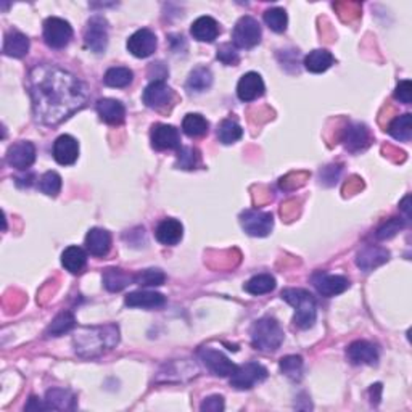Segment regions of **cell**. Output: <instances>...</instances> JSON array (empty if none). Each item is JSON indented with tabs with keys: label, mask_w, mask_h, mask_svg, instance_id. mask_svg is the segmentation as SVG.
I'll return each mask as SVG.
<instances>
[{
	"label": "cell",
	"mask_w": 412,
	"mask_h": 412,
	"mask_svg": "<svg viewBox=\"0 0 412 412\" xmlns=\"http://www.w3.org/2000/svg\"><path fill=\"white\" fill-rule=\"evenodd\" d=\"M86 248L92 256L102 258L106 256L108 252L111 248V235L108 230L100 229V227H94L91 229L86 235Z\"/></svg>",
	"instance_id": "obj_22"
},
{
	"label": "cell",
	"mask_w": 412,
	"mask_h": 412,
	"mask_svg": "<svg viewBox=\"0 0 412 412\" xmlns=\"http://www.w3.org/2000/svg\"><path fill=\"white\" fill-rule=\"evenodd\" d=\"M395 99L400 100L401 103H406L409 105L412 100V84L411 81H401L398 87L395 91Z\"/></svg>",
	"instance_id": "obj_45"
},
{
	"label": "cell",
	"mask_w": 412,
	"mask_h": 412,
	"mask_svg": "<svg viewBox=\"0 0 412 412\" xmlns=\"http://www.w3.org/2000/svg\"><path fill=\"white\" fill-rule=\"evenodd\" d=\"M190 34L200 42H213L219 36V24L211 17H200L192 23Z\"/></svg>",
	"instance_id": "obj_24"
},
{
	"label": "cell",
	"mask_w": 412,
	"mask_h": 412,
	"mask_svg": "<svg viewBox=\"0 0 412 412\" xmlns=\"http://www.w3.org/2000/svg\"><path fill=\"white\" fill-rule=\"evenodd\" d=\"M39 190L42 194L48 195V197H57L62 190V178L55 171H47L46 174H42V178L39 179Z\"/></svg>",
	"instance_id": "obj_40"
},
{
	"label": "cell",
	"mask_w": 412,
	"mask_h": 412,
	"mask_svg": "<svg viewBox=\"0 0 412 412\" xmlns=\"http://www.w3.org/2000/svg\"><path fill=\"white\" fill-rule=\"evenodd\" d=\"M264 23L268 24L269 29H272L274 32H283L287 29L288 17L287 12L283 8H269L264 12Z\"/></svg>",
	"instance_id": "obj_38"
},
{
	"label": "cell",
	"mask_w": 412,
	"mask_h": 412,
	"mask_svg": "<svg viewBox=\"0 0 412 412\" xmlns=\"http://www.w3.org/2000/svg\"><path fill=\"white\" fill-rule=\"evenodd\" d=\"M84 42L94 53H105L108 46V21L100 15H95L87 21Z\"/></svg>",
	"instance_id": "obj_9"
},
{
	"label": "cell",
	"mask_w": 412,
	"mask_h": 412,
	"mask_svg": "<svg viewBox=\"0 0 412 412\" xmlns=\"http://www.w3.org/2000/svg\"><path fill=\"white\" fill-rule=\"evenodd\" d=\"M124 303L129 308L156 309L165 306L166 298L158 292H132L126 297Z\"/></svg>",
	"instance_id": "obj_25"
},
{
	"label": "cell",
	"mask_w": 412,
	"mask_h": 412,
	"mask_svg": "<svg viewBox=\"0 0 412 412\" xmlns=\"http://www.w3.org/2000/svg\"><path fill=\"white\" fill-rule=\"evenodd\" d=\"M343 144H345V149L356 153V151H361L369 147L371 144V132L364 124L361 122H351L348 124L345 129H343Z\"/></svg>",
	"instance_id": "obj_16"
},
{
	"label": "cell",
	"mask_w": 412,
	"mask_h": 412,
	"mask_svg": "<svg viewBox=\"0 0 412 412\" xmlns=\"http://www.w3.org/2000/svg\"><path fill=\"white\" fill-rule=\"evenodd\" d=\"M198 356L206 369L218 377H230L234 374L235 367H237L224 353L213 350V348H202L198 351Z\"/></svg>",
	"instance_id": "obj_10"
},
{
	"label": "cell",
	"mask_w": 412,
	"mask_h": 412,
	"mask_svg": "<svg viewBox=\"0 0 412 412\" xmlns=\"http://www.w3.org/2000/svg\"><path fill=\"white\" fill-rule=\"evenodd\" d=\"M348 359L355 366H375L379 361V351L371 341L357 340L346 350Z\"/></svg>",
	"instance_id": "obj_17"
},
{
	"label": "cell",
	"mask_w": 412,
	"mask_h": 412,
	"mask_svg": "<svg viewBox=\"0 0 412 412\" xmlns=\"http://www.w3.org/2000/svg\"><path fill=\"white\" fill-rule=\"evenodd\" d=\"M75 350L82 357H97L120 341V328L115 324L102 327H82L75 337Z\"/></svg>",
	"instance_id": "obj_2"
},
{
	"label": "cell",
	"mask_w": 412,
	"mask_h": 412,
	"mask_svg": "<svg viewBox=\"0 0 412 412\" xmlns=\"http://www.w3.org/2000/svg\"><path fill=\"white\" fill-rule=\"evenodd\" d=\"M132 77H134V73H132L129 68L113 66L105 73L103 82H105L108 87H116V89H121V87H126L131 84Z\"/></svg>",
	"instance_id": "obj_35"
},
{
	"label": "cell",
	"mask_w": 412,
	"mask_h": 412,
	"mask_svg": "<svg viewBox=\"0 0 412 412\" xmlns=\"http://www.w3.org/2000/svg\"><path fill=\"white\" fill-rule=\"evenodd\" d=\"M312 285L322 297H335L350 288V281L343 276H332L327 272H316L312 276Z\"/></svg>",
	"instance_id": "obj_11"
},
{
	"label": "cell",
	"mask_w": 412,
	"mask_h": 412,
	"mask_svg": "<svg viewBox=\"0 0 412 412\" xmlns=\"http://www.w3.org/2000/svg\"><path fill=\"white\" fill-rule=\"evenodd\" d=\"M243 129L237 121L234 120H224L218 127V139L224 145L235 144V142L242 139Z\"/></svg>",
	"instance_id": "obj_36"
},
{
	"label": "cell",
	"mask_w": 412,
	"mask_h": 412,
	"mask_svg": "<svg viewBox=\"0 0 412 412\" xmlns=\"http://www.w3.org/2000/svg\"><path fill=\"white\" fill-rule=\"evenodd\" d=\"M333 62H335V58H333L330 52L317 48V50L309 52L305 57V68L309 73L319 75V73L327 71L333 65Z\"/></svg>",
	"instance_id": "obj_28"
},
{
	"label": "cell",
	"mask_w": 412,
	"mask_h": 412,
	"mask_svg": "<svg viewBox=\"0 0 412 412\" xmlns=\"http://www.w3.org/2000/svg\"><path fill=\"white\" fill-rule=\"evenodd\" d=\"M29 52V39L19 31H10L3 41V53L12 58H23Z\"/></svg>",
	"instance_id": "obj_26"
},
{
	"label": "cell",
	"mask_w": 412,
	"mask_h": 412,
	"mask_svg": "<svg viewBox=\"0 0 412 412\" xmlns=\"http://www.w3.org/2000/svg\"><path fill=\"white\" fill-rule=\"evenodd\" d=\"M200 165V153L197 149L192 147H180L178 153V161H176V168L192 171Z\"/></svg>",
	"instance_id": "obj_39"
},
{
	"label": "cell",
	"mask_w": 412,
	"mask_h": 412,
	"mask_svg": "<svg viewBox=\"0 0 412 412\" xmlns=\"http://www.w3.org/2000/svg\"><path fill=\"white\" fill-rule=\"evenodd\" d=\"M142 99H144V103L149 108L160 110V108L169 105L171 100L174 99V92L165 81H151L145 87Z\"/></svg>",
	"instance_id": "obj_14"
},
{
	"label": "cell",
	"mask_w": 412,
	"mask_h": 412,
	"mask_svg": "<svg viewBox=\"0 0 412 412\" xmlns=\"http://www.w3.org/2000/svg\"><path fill=\"white\" fill-rule=\"evenodd\" d=\"M208 129H209V122L206 121L202 115H198V113H189V115L184 118L182 131L185 135L192 137V139L205 135L206 132H208Z\"/></svg>",
	"instance_id": "obj_34"
},
{
	"label": "cell",
	"mask_w": 412,
	"mask_h": 412,
	"mask_svg": "<svg viewBox=\"0 0 412 412\" xmlns=\"http://www.w3.org/2000/svg\"><path fill=\"white\" fill-rule=\"evenodd\" d=\"M31 409H36V411H46L47 409V406H46V403H41V401H39L37 398H32L29 400V404L26 406V411H31Z\"/></svg>",
	"instance_id": "obj_48"
},
{
	"label": "cell",
	"mask_w": 412,
	"mask_h": 412,
	"mask_svg": "<svg viewBox=\"0 0 412 412\" xmlns=\"http://www.w3.org/2000/svg\"><path fill=\"white\" fill-rule=\"evenodd\" d=\"M283 341V330L274 317H263L252 327V345L259 351H276Z\"/></svg>",
	"instance_id": "obj_4"
},
{
	"label": "cell",
	"mask_w": 412,
	"mask_h": 412,
	"mask_svg": "<svg viewBox=\"0 0 412 412\" xmlns=\"http://www.w3.org/2000/svg\"><path fill=\"white\" fill-rule=\"evenodd\" d=\"M87 263V254L81 247H68L62 254V264L68 272L71 274H81L84 271Z\"/></svg>",
	"instance_id": "obj_27"
},
{
	"label": "cell",
	"mask_w": 412,
	"mask_h": 412,
	"mask_svg": "<svg viewBox=\"0 0 412 412\" xmlns=\"http://www.w3.org/2000/svg\"><path fill=\"white\" fill-rule=\"evenodd\" d=\"M218 60L223 62L227 66H235L238 63V52L230 46V44H224L218 48Z\"/></svg>",
	"instance_id": "obj_44"
},
{
	"label": "cell",
	"mask_w": 412,
	"mask_h": 412,
	"mask_svg": "<svg viewBox=\"0 0 412 412\" xmlns=\"http://www.w3.org/2000/svg\"><path fill=\"white\" fill-rule=\"evenodd\" d=\"M281 371L292 380H300L303 375V357L301 356H285L281 359Z\"/></svg>",
	"instance_id": "obj_42"
},
{
	"label": "cell",
	"mask_w": 412,
	"mask_h": 412,
	"mask_svg": "<svg viewBox=\"0 0 412 412\" xmlns=\"http://www.w3.org/2000/svg\"><path fill=\"white\" fill-rule=\"evenodd\" d=\"M211 84H213V75H211V71L205 66H198L189 75L185 87L192 94H202V92L209 89Z\"/></svg>",
	"instance_id": "obj_30"
},
{
	"label": "cell",
	"mask_w": 412,
	"mask_h": 412,
	"mask_svg": "<svg viewBox=\"0 0 412 412\" xmlns=\"http://www.w3.org/2000/svg\"><path fill=\"white\" fill-rule=\"evenodd\" d=\"M73 28L63 18L50 17L44 21V41L52 48H63L70 44Z\"/></svg>",
	"instance_id": "obj_7"
},
{
	"label": "cell",
	"mask_w": 412,
	"mask_h": 412,
	"mask_svg": "<svg viewBox=\"0 0 412 412\" xmlns=\"http://www.w3.org/2000/svg\"><path fill=\"white\" fill-rule=\"evenodd\" d=\"M166 281V276L160 269H145L134 276V282L140 287H160Z\"/></svg>",
	"instance_id": "obj_41"
},
{
	"label": "cell",
	"mask_w": 412,
	"mask_h": 412,
	"mask_svg": "<svg viewBox=\"0 0 412 412\" xmlns=\"http://www.w3.org/2000/svg\"><path fill=\"white\" fill-rule=\"evenodd\" d=\"M47 409H75L76 408V398L71 391L62 390V388H52L47 391L46 400Z\"/></svg>",
	"instance_id": "obj_29"
},
{
	"label": "cell",
	"mask_w": 412,
	"mask_h": 412,
	"mask_svg": "<svg viewBox=\"0 0 412 412\" xmlns=\"http://www.w3.org/2000/svg\"><path fill=\"white\" fill-rule=\"evenodd\" d=\"M200 409L203 412H221L224 411V398L219 395H214V396H209V398H206L202 406H200Z\"/></svg>",
	"instance_id": "obj_46"
},
{
	"label": "cell",
	"mask_w": 412,
	"mask_h": 412,
	"mask_svg": "<svg viewBox=\"0 0 412 412\" xmlns=\"http://www.w3.org/2000/svg\"><path fill=\"white\" fill-rule=\"evenodd\" d=\"M76 327V319L70 311H63L53 319L50 326L47 328L48 337H60L63 333L73 330Z\"/></svg>",
	"instance_id": "obj_37"
},
{
	"label": "cell",
	"mask_w": 412,
	"mask_h": 412,
	"mask_svg": "<svg viewBox=\"0 0 412 412\" xmlns=\"http://www.w3.org/2000/svg\"><path fill=\"white\" fill-rule=\"evenodd\" d=\"M151 147L156 150H179V131L171 124H156L151 127Z\"/></svg>",
	"instance_id": "obj_15"
},
{
	"label": "cell",
	"mask_w": 412,
	"mask_h": 412,
	"mask_svg": "<svg viewBox=\"0 0 412 412\" xmlns=\"http://www.w3.org/2000/svg\"><path fill=\"white\" fill-rule=\"evenodd\" d=\"M390 259V252L388 250L382 247H374V245H369V247L362 248L359 253H357L356 264L359 266L364 272L374 271L375 268L382 266Z\"/></svg>",
	"instance_id": "obj_20"
},
{
	"label": "cell",
	"mask_w": 412,
	"mask_h": 412,
	"mask_svg": "<svg viewBox=\"0 0 412 412\" xmlns=\"http://www.w3.org/2000/svg\"><path fill=\"white\" fill-rule=\"evenodd\" d=\"M34 116L47 126L60 124L86 106V86L70 71L55 65L34 66L28 76Z\"/></svg>",
	"instance_id": "obj_1"
},
{
	"label": "cell",
	"mask_w": 412,
	"mask_h": 412,
	"mask_svg": "<svg viewBox=\"0 0 412 412\" xmlns=\"http://www.w3.org/2000/svg\"><path fill=\"white\" fill-rule=\"evenodd\" d=\"M409 202H411V195H408V197H406L403 202H401V209L404 211L406 213V216H408V218H411V211H409Z\"/></svg>",
	"instance_id": "obj_49"
},
{
	"label": "cell",
	"mask_w": 412,
	"mask_h": 412,
	"mask_svg": "<svg viewBox=\"0 0 412 412\" xmlns=\"http://www.w3.org/2000/svg\"><path fill=\"white\" fill-rule=\"evenodd\" d=\"M97 111L108 124H121L126 118L124 105L115 99H100L97 102Z\"/></svg>",
	"instance_id": "obj_23"
},
{
	"label": "cell",
	"mask_w": 412,
	"mask_h": 412,
	"mask_svg": "<svg viewBox=\"0 0 412 412\" xmlns=\"http://www.w3.org/2000/svg\"><path fill=\"white\" fill-rule=\"evenodd\" d=\"M403 227H404V221L403 219L391 218V219L386 221L384 225H380L375 235H377V238H379V240H388L391 237H395V235L398 234Z\"/></svg>",
	"instance_id": "obj_43"
},
{
	"label": "cell",
	"mask_w": 412,
	"mask_h": 412,
	"mask_svg": "<svg viewBox=\"0 0 412 412\" xmlns=\"http://www.w3.org/2000/svg\"><path fill=\"white\" fill-rule=\"evenodd\" d=\"M282 300H285L288 305L295 308V316L293 324L298 328H311L316 322V300L308 290L303 288H287L282 292Z\"/></svg>",
	"instance_id": "obj_3"
},
{
	"label": "cell",
	"mask_w": 412,
	"mask_h": 412,
	"mask_svg": "<svg viewBox=\"0 0 412 412\" xmlns=\"http://www.w3.org/2000/svg\"><path fill=\"white\" fill-rule=\"evenodd\" d=\"M158 41L153 31L150 29H139L132 36L127 39V50L137 58H147L156 50Z\"/></svg>",
	"instance_id": "obj_13"
},
{
	"label": "cell",
	"mask_w": 412,
	"mask_h": 412,
	"mask_svg": "<svg viewBox=\"0 0 412 412\" xmlns=\"http://www.w3.org/2000/svg\"><path fill=\"white\" fill-rule=\"evenodd\" d=\"M266 379V367L258 364V362H247V364L235 367L234 374L230 375V385H232L235 390H250Z\"/></svg>",
	"instance_id": "obj_5"
},
{
	"label": "cell",
	"mask_w": 412,
	"mask_h": 412,
	"mask_svg": "<svg viewBox=\"0 0 412 412\" xmlns=\"http://www.w3.org/2000/svg\"><path fill=\"white\" fill-rule=\"evenodd\" d=\"M155 235L160 243L166 245V247H174V245H178L180 240H182L184 227L178 219L168 218V219H163L158 225H156Z\"/></svg>",
	"instance_id": "obj_21"
},
{
	"label": "cell",
	"mask_w": 412,
	"mask_h": 412,
	"mask_svg": "<svg viewBox=\"0 0 412 412\" xmlns=\"http://www.w3.org/2000/svg\"><path fill=\"white\" fill-rule=\"evenodd\" d=\"M388 134L396 140L409 142L412 137V116L409 113L396 116L388 126Z\"/></svg>",
	"instance_id": "obj_32"
},
{
	"label": "cell",
	"mask_w": 412,
	"mask_h": 412,
	"mask_svg": "<svg viewBox=\"0 0 412 412\" xmlns=\"http://www.w3.org/2000/svg\"><path fill=\"white\" fill-rule=\"evenodd\" d=\"M261 26L252 17H242L235 24L232 32L234 46L238 48H252L261 42Z\"/></svg>",
	"instance_id": "obj_6"
},
{
	"label": "cell",
	"mask_w": 412,
	"mask_h": 412,
	"mask_svg": "<svg viewBox=\"0 0 412 412\" xmlns=\"http://www.w3.org/2000/svg\"><path fill=\"white\" fill-rule=\"evenodd\" d=\"M243 288L250 295H266L276 288V279L271 274H259V276L250 279Z\"/></svg>",
	"instance_id": "obj_33"
},
{
	"label": "cell",
	"mask_w": 412,
	"mask_h": 412,
	"mask_svg": "<svg viewBox=\"0 0 412 412\" xmlns=\"http://www.w3.org/2000/svg\"><path fill=\"white\" fill-rule=\"evenodd\" d=\"M34 161H36V147L31 142H17L7 151V163L15 169L24 171L31 168Z\"/></svg>",
	"instance_id": "obj_12"
},
{
	"label": "cell",
	"mask_w": 412,
	"mask_h": 412,
	"mask_svg": "<svg viewBox=\"0 0 412 412\" xmlns=\"http://www.w3.org/2000/svg\"><path fill=\"white\" fill-rule=\"evenodd\" d=\"M380 393H382V385L380 384L372 385V388L369 390V395H371V403L374 406L380 403Z\"/></svg>",
	"instance_id": "obj_47"
},
{
	"label": "cell",
	"mask_w": 412,
	"mask_h": 412,
	"mask_svg": "<svg viewBox=\"0 0 412 412\" xmlns=\"http://www.w3.org/2000/svg\"><path fill=\"white\" fill-rule=\"evenodd\" d=\"M77 156H79V144L75 137L71 135H60L53 144V158L58 165L70 166L75 165Z\"/></svg>",
	"instance_id": "obj_18"
},
{
	"label": "cell",
	"mask_w": 412,
	"mask_h": 412,
	"mask_svg": "<svg viewBox=\"0 0 412 412\" xmlns=\"http://www.w3.org/2000/svg\"><path fill=\"white\" fill-rule=\"evenodd\" d=\"M240 224L245 232L252 237H266L274 227V218L271 213L259 209H247L240 214Z\"/></svg>",
	"instance_id": "obj_8"
},
{
	"label": "cell",
	"mask_w": 412,
	"mask_h": 412,
	"mask_svg": "<svg viewBox=\"0 0 412 412\" xmlns=\"http://www.w3.org/2000/svg\"><path fill=\"white\" fill-rule=\"evenodd\" d=\"M264 94L263 77L258 73L250 71L240 77L237 84V95L242 102H253Z\"/></svg>",
	"instance_id": "obj_19"
},
{
	"label": "cell",
	"mask_w": 412,
	"mask_h": 412,
	"mask_svg": "<svg viewBox=\"0 0 412 412\" xmlns=\"http://www.w3.org/2000/svg\"><path fill=\"white\" fill-rule=\"evenodd\" d=\"M134 282V276L122 271V269H106L103 274V285L108 292H121Z\"/></svg>",
	"instance_id": "obj_31"
}]
</instances>
